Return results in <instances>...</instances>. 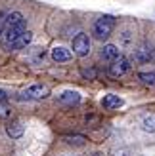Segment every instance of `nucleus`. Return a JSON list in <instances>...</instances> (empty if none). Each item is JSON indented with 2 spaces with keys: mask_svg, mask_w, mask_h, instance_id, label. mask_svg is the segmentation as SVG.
<instances>
[{
  "mask_svg": "<svg viewBox=\"0 0 155 156\" xmlns=\"http://www.w3.org/2000/svg\"><path fill=\"white\" fill-rule=\"evenodd\" d=\"M115 29V17L113 15H102V17H98L94 27H92V33L98 40H105V38H109L111 33Z\"/></svg>",
  "mask_w": 155,
  "mask_h": 156,
  "instance_id": "1",
  "label": "nucleus"
},
{
  "mask_svg": "<svg viewBox=\"0 0 155 156\" xmlns=\"http://www.w3.org/2000/svg\"><path fill=\"white\" fill-rule=\"evenodd\" d=\"M48 95H50V88H48V86L35 84V86H29L27 90H23L21 99H27V101H40V99H46Z\"/></svg>",
  "mask_w": 155,
  "mask_h": 156,
  "instance_id": "2",
  "label": "nucleus"
},
{
  "mask_svg": "<svg viewBox=\"0 0 155 156\" xmlns=\"http://www.w3.org/2000/svg\"><path fill=\"white\" fill-rule=\"evenodd\" d=\"M73 51L79 57L88 55V51H90V38H88V34L79 33V34L73 38Z\"/></svg>",
  "mask_w": 155,
  "mask_h": 156,
  "instance_id": "3",
  "label": "nucleus"
},
{
  "mask_svg": "<svg viewBox=\"0 0 155 156\" xmlns=\"http://www.w3.org/2000/svg\"><path fill=\"white\" fill-rule=\"evenodd\" d=\"M128 71H130V61L127 57H123V55H119L115 61H111V65H109V74L115 76V78L125 76Z\"/></svg>",
  "mask_w": 155,
  "mask_h": 156,
  "instance_id": "4",
  "label": "nucleus"
},
{
  "mask_svg": "<svg viewBox=\"0 0 155 156\" xmlns=\"http://www.w3.org/2000/svg\"><path fill=\"white\" fill-rule=\"evenodd\" d=\"M134 59L140 61V63H149V61H155V50L151 46H140L134 51Z\"/></svg>",
  "mask_w": 155,
  "mask_h": 156,
  "instance_id": "5",
  "label": "nucleus"
},
{
  "mask_svg": "<svg viewBox=\"0 0 155 156\" xmlns=\"http://www.w3.org/2000/svg\"><path fill=\"white\" fill-rule=\"evenodd\" d=\"M31 40H33V33H31V30H23V33L15 38L10 46H8V48H12V50H23V48H27V46L31 44Z\"/></svg>",
  "mask_w": 155,
  "mask_h": 156,
  "instance_id": "6",
  "label": "nucleus"
},
{
  "mask_svg": "<svg viewBox=\"0 0 155 156\" xmlns=\"http://www.w3.org/2000/svg\"><path fill=\"white\" fill-rule=\"evenodd\" d=\"M123 101L119 95H113V93H107V95H104V99H102V105H104V108L105 111H113V108H119V107H123Z\"/></svg>",
  "mask_w": 155,
  "mask_h": 156,
  "instance_id": "7",
  "label": "nucleus"
},
{
  "mask_svg": "<svg viewBox=\"0 0 155 156\" xmlns=\"http://www.w3.org/2000/svg\"><path fill=\"white\" fill-rule=\"evenodd\" d=\"M23 131H25V128H23V124L19 120H12L10 124L6 126V133L10 135L12 139H19L23 135Z\"/></svg>",
  "mask_w": 155,
  "mask_h": 156,
  "instance_id": "8",
  "label": "nucleus"
},
{
  "mask_svg": "<svg viewBox=\"0 0 155 156\" xmlns=\"http://www.w3.org/2000/svg\"><path fill=\"white\" fill-rule=\"evenodd\" d=\"M100 55H102V59L104 61H115L119 57V50H117V46H113V44H107V46H104L102 48V53H100Z\"/></svg>",
  "mask_w": 155,
  "mask_h": 156,
  "instance_id": "9",
  "label": "nucleus"
},
{
  "mask_svg": "<svg viewBox=\"0 0 155 156\" xmlns=\"http://www.w3.org/2000/svg\"><path fill=\"white\" fill-rule=\"evenodd\" d=\"M58 101H59V103H63V105H77L81 101V95L77 91H63L58 97Z\"/></svg>",
  "mask_w": 155,
  "mask_h": 156,
  "instance_id": "10",
  "label": "nucleus"
},
{
  "mask_svg": "<svg viewBox=\"0 0 155 156\" xmlns=\"http://www.w3.org/2000/svg\"><path fill=\"white\" fill-rule=\"evenodd\" d=\"M52 59L58 61V63H61V61H69V59H71V51L65 50V48H61V46H58V48L52 50Z\"/></svg>",
  "mask_w": 155,
  "mask_h": 156,
  "instance_id": "11",
  "label": "nucleus"
},
{
  "mask_svg": "<svg viewBox=\"0 0 155 156\" xmlns=\"http://www.w3.org/2000/svg\"><path fill=\"white\" fill-rule=\"evenodd\" d=\"M144 129L149 133H155V114H148L144 118Z\"/></svg>",
  "mask_w": 155,
  "mask_h": 156,
  "instance_id": "12",
  "label": "nucleus"
},
{
  "mask_svg": "<svg viewBox=\"0 0 155 156\" xmlns=\"http://www.w3.org/2000/svg\"><path fill=\"white\" fill-rule=\"evenodd\" d=\"M138 78H140L142 84H146V86H155V73H140Z\"/></svg>",
  "mask_w": 155,
  "mask_h": 156,
  "instance_id": "13",
  "label": "nucleus"
},
{
  "mask_svg": "<svg viewBox=\"0 0 155 156\" xmlns=\"http://www.w3.org/2000/svg\"><path fill=\"white\" fill-rule=\"evenodd\" d=\"M65 141L69 145H84V137L81 135H75V137H65Z\"/></svg>",
  "mask_w": 155,
  "mask_h": 156,
  "instance_id": "14",
  "label": "nucleus"
},
{
  "mask_svg": "<svg viewBox=\"0 0 155 156\" xmlns=\"http://www.w3.org/2000/svg\"><path fill=\"white\" fill-rule=\"evenodd\" d=\"M6 19H8V12H0V36L4 34V29H6Z\"/></svg>",
  "mask_w": 155,
  "mask_h": 156,
  "instance_id": "15",
  "label": "nucleus"
},
{
  "mask_svg": "<svg viewBox=\"0 0 155 156\" xmlns=\"http://www.w3.org/2000/svg\"><path fill=\"white\" fill-rule=\"evenodd\" d=\"M111 156H127V151H113Z\"/></svg>",
  "mask_w": 155,
  "mask_h": 156,
  "instance_id": "16",
  "label": "nucleus"
},
{
  "mask_svg": "<svg viewBox=\"0 0 155 156\" xmlns=\"http://www.w3.org/2000/svg\"><path fill=\"white\" fill-rule=\"evenodd\" d=\"M6 99H8V97H6V93L0 90V103H6Z\"/></svg>",
  "mask_w": 155,
  "mask_h": 156,
  "instance_id": "17",
  "label": "nucleus"
},
{
  "mask_svg": "<svg viewBox=\"0 0 155 156\" xmlns=\"http://www.w3.org/2000/svg\"><path fill=\"white\" fill-rule=\"evenodd\" d=\"M92 156H104V154H100V152H94V154H92Z\"/></svg>",
  "mask_w": 155,
  "mask_h": 156,
  "instance_id": "18",
  "label": "nucleus"
}]
</instances>
